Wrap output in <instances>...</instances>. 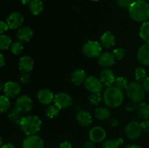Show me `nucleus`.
<instances>
[{
  "instance_id": "f257e3e1",
  "label": "nucleus",
  "mask_w": 149,
  "mask_h": 148,
  "mask_svg": "<svg viewBox=\"0 0 149 148\" xmlns=\"http://www.w3.org/2000/svg\"><path fill=\"white\" fill-rule=\"evenodd\" d=\"M131 18L136 22H146L149 19V4L145 1H135L129 8Z\"/></svg>"
},
{
  "instance_id": "f03ea898",
  "label": "nucleus",
  "mask_w": 149,
  "mask_h": 148,
  "mask_svg": "<svg viewBox=\"0 0 149 148\" xmlns=\"http://www.w3.org/2000/svg\"><path fill=\"white\" fill-rule=\"evenodd\" d=\"M103 102L109 107L115 108L122 104L124 101V94L122 90L116 86L108 87L103 93Z\"/></svg>"
},
{
  "instance_id": "7ed1b4c3",
  "label": "nucleus",
  "mask_w": 149,
  "mask_h": 148,
  "mask_svg": "<svg viewBox=\"0 0 149 148\" xmlns=\"http://www.w3.org/2000/svg\"><path fill=\"white\" fill-rule=\"evenodd\" d=\"M20 129L27 136L36 134L41 129L42 120L36 115L25 116L20 121Z\"/></svg>"
},
{
  "instance_id": "20e7f679",
  "label": "nucleus",
  "mask_w": 149,
  "mask_h": 148,
  "mask_svg": "<svg viewBox=\"0 0 149 148\" xmlns=\"http://www.w3.org/2000/svg\"><path fill=\"white\" fill-rule=\"evenodd\" d=\"M125 93L129 100L135 103L141 102L146 97L145 89L137 81L129 83L125 89Z\"/></svg>"
},
{
  "instance_id": "39448f33",
  "label": "nucleus",
  "mask_w": 149,
  "mask_h": 148,
  "mask_svg": "<svg viewBox=\"0 0 149 148\" xmlns=\"http://www.w3.org/2000/svg\"><path fill=\"white\" fill-rule=\"evenodd\" d=\"M82 51L87 57H99L101 55L102 46L101 44L96 41H88L83 45Z\"/></svg>"
},
{
  "instance_id": "423d86ee",
  "label": "nucleus",
  "mask_w": 149,
  "mask_h": 148,
  "mask_svg": "<svg viewBox=\"0 0 149 148\" xmlns=\"http://www.w3.org/2000/svg\"><path fill=\"white\" fill-rule=\"evenodd\" d=\"M141 124L136 120H132L126 125L125 128V133L128 139L131 140H136L140 138L142 133Z\"/></svg>"
},
{
  "instance_id": "0eeeda50",
  "label": "nucleus",
  "mask_w": 149,
  "mask_h": 148,
  "mask_svg": "<svg viewBox=\"0 0 149 148\" xmlns=\"http://www.w3.org/2000/svg\"><path fill=\"white\" fill-rule=\"evenodd\" d=\"M33 107V100L27 95H22L17 97L15 103V108L22 113H29L32 110Z\"/></svg>"
},
{
  "instance_id": "6e6552de",
  "label": "nucleus",
  "mask_w": 149,
  "mask_h": 148,
  "mask_svg": "<svg viewBox=\"0 0 149 148\" xmlns=\"http://www.w3.org/2000/svg\"><path fill=\"white\" fill-rule=\"evenodd\" d=\"M53 102L57 107L61 110L70 107L72 104L73 100L71 96L68 93L59 92L55 95Z\"/></svg>"
},
{
  "instance_id": "1a4fd4ad",
  "label": "nucleus",
  "mask_w": 149,
  "mask_h": 148,
  "mask_svg": "<svg viewBox=\"0 0 149 148\" xmlns=\"http://www.w3.org/2000/svg\"><path fill=\"white\" fill-rule=\"evenodd\" d=\"M84 85L86 89L91 93L101 92L103 90V85L100 78H97V77L93 75L87 77Z\"/></svg>"
},
{
  "instance_id": "9d476101",
  "label": "nucleus",
  "mask_w": 149,
  "mask_h": 148,
  "mask_svg": "<svg viewBox=\"0 0 149 148\" xmlns=\"http://www.w3.org/2000/svg\"><path fill=\"white\" fill-rule=\"evenodd\" d=\"M2 90L4 95L9 98H15L20 94L21 87L20 84L15 81H7L3 86Z\"/></svg>"
},
{
  "instance_id": "9b49d317",
  "label": "nucleus",
  "mask_w": 149,
  "mask_h": 148,
  "mask_svg": "<svg viewBox=\"0 0 149 148\" xmlns=\"http://www.w3.org/2000/svg\"><path fill=\"white\" fill-rule=\"evenodd\" d=\"M44 141L39 135L27 136L23 142V148H44Z\"/></svg>"
},
{
  "instance_id": "f8f14e48",
  "label": "nucleus",
  "mask_w": 149,
  "mask_h": 148,
  "mask_svg": "<svg viewBox=\"0 0 149 148\" xmlns=\"http://www.w3.org/2000/svg\"><path fill=\"white\" fill-rule=\"evenodd\" d=\"M106 137V132L103 128L100 126H95L89 131L90 140L94 143H98L105 140Z\"/></svg>"
},
{
  "instance_id": "ddd939ff",
  "label": "nucleus",
  "mask_w": 149,
  "mask_h": 148,
  "mask_svg": "<svg viewBox=\"0 0 149 148\" xmlns=\"http://www.w3.org/2000/svg\"><path fill=\"white\" fill-rule=\"evenodd\" d=\"M24 21V17L18 12H13L7 18L6 23L10 29H17L22 26Z\"/></svg>"
},
{
  "instance_id": "4468645a",
  "label": "nucleus",
  "mask_w": 149,
  "mask_h": 148,
  "mask_svg": "<svg viewBox=\"0 0 149 148\" xmlns=\"http://www.w3.org/2000/svg\"><path fill=\"white\" fill-rule=\"evenodd\" d=\"M99 77L103 85L106 87L111 86L112 84H114V81L116 80L114 73L111 69H109V68H104L100 72Z\"/></svg>"
},
{
  "instance_id": "2eb2a0df",
  "label": "nucleus",
  "mask_w": 149,
  "mask_h": 148,
  "mask_svg": "<svg viewBox=\"0 0 149 148\" xmlns=\"http://www.w3.org/2000/svg\"><path fill=\"white\" fill-rule=\"evenodd\" d=\"M37 100L43 104H49L54 101L55 95L48 89H41L36 94Z\"/></svg>"
},
{
  "instance_id": "dca6fc26",
  "label": "nucleus",
  "mask_w": 149,
  "mask_h": 148,
  "mask_svg": "<svg viewBox=\"0 0 149 148\" xmlns=\"http://www.w3.org/2000/svg\"><path fill=\"white\" fill-rule=\"evenodd\" d=\"M115 60L116 58L113 54L109 52H103L98 57L99 64L104 68H108L113 65L115 63Z\"/></svg>"
},
{
  "instance_id": "f3484780",
  "label": "nucleus",
  "mask_w": 149,
  "mask_h": 148,
  "mask_svg": "<svg viewBox=\"0 0 149 148\" xmlns=\"http://www.w3.org/2000/svg\"><path fill=\"white\" fill-rule=\"evenodd\" d=\"M137 57L141 64L149 66V44L146 43L139 48Z\"/></svg>"
},
{
  "instance_id": "a211bd4d",
  "label": "nucleus",
  "mask_w": 149,
  "mask_h": 148,
  "mask_svg": "<svg viewBox=\"0 0 149 148\" xmlns=\"http://www.w3.org/2000/svg\"><path fill=\"white\" fill-rule=\"evenodd\" d=\"M33 65H34V62L30 56L26 55V56L21 57L19 59L18 66L22 72L30 73L33 70Z\"/></svg>"
},
{
  "instance_id": "6ab92c4d",
  "label": "nucleus",
  "mask_w": 149,
  "mask_h": 148,
  "mask_svg": "<svg viewBox=\"0 0 149 148\" xmlns=\"http://www.w3.org/2000/svg\"><path fill=\"white\" fill-rule=\"evenodd\" d=\"M77 120L81 126L87 127L92 124L93 118L88 111L81 110L77 114Z\"/></svg>"
},
{
  "instance_id": "aec40b11",
  "label": "nucleus",
  "mask_w": 149,
  "mask_h": 148,
  "mask_svg": "<svg viewBox=\"0 0 149 148\" xmlns=\"http://www.w3.org/2000/svg\"><path fill=\"white\" fill-rule=\"evenodd\" d=\"M100 44L106 49H110L115 45L116 38L111 31H106L100 36Z\"/></svg>"
},
{
  "instance_id": "412c9836",
  "label": "nucleus",
  "mask_w": 149,
  "mask_h": 148,
  "mask_svg": "<svg viewBox=\"0 0 149 148\" xmlns=\"http://www.w3.org/2000/svg\"><path fill=\"white\" fill-rule=\"evenodd\" d=\"M33 31L30 27H21L17 30L16 36L18 41L22 42H28L32 39Z\"/></svg>"
},
{
  "instance_id": "4be33fe9",
  "label": "nucleus",
  "mask_w": 149,
  "mask_h": 148,
  "mask_svg": "<svg viewBox=\"0 0 149 148\" xmlns=\"http://www.w3.org/2000/svg\"><path fill=\"white\" fill-rule=\"evenodd\" d=\"M86 78H87V75H86V73L84 70L82 69H77L72 73L71 74V79L73 84L74 85L80 86L84 83Z\"/></svg>"
},
{
  "instance_id": "5701e85b",
  "label": "nucleus",
  "mask_w": 149,
  "mask_h": 148,
  "mask_svg": "<svg viewBox=\"0 0 149 148\" xmlns=\"http://www.w3.org/2000/svg\"><path fill=\"white\" fill-rule=\"evenodd\" d=\"M29 8L32 14L38 15L43 12V3L42 0H30L29 3Z\"/></svg>"
},
{
  "instance_id": "b1692460",
  "label": "nucleus",
  "mask_w": 149,
  "mask_h": 148,
  "mask_svg": "<svg viewBox=\"0 0 149 148\" xmlns=\"http://www.w3.org/2000/svg\"><path fill=\"white\" fill-rule=\"evenodd\" d=\"M94 115L97 120H105L111 118V112L106 107H99L95 108L94 112Z\"/></svg>"
},
{
  "instance_id": "393cba45",
  "label": "nucleus",
  "mask_w": 149,
  "mask_h": 148,
  "mask_svg": "<svg viewBox=\"0 0 149 148\" xmlns=\"http://www.w3.org/2000/svg\"><path fill=\"white\" fill-rule=\"evenodd\" d=\"M138 117L143 119H149V104L146 102H140L137 107Z\"/></svg>"
},
{
  "instance_id": "a878e982",
  "label": "nucleus",
  "mask_w": 149,
  "mask_h": 148,
  "mask_svg": "<svg viewBox=\"0 0 149 148\" xmlns=\"http://www.w3.org/2000/svg\"><path fill=\"white\" fill-rule=\"evenodd\" d=\"M8 118L13 123H16V124H20V121L23 119V116L22 115V113H20L19 110L16 108L12 109L8 114Z\"/></svg>"
},
{
  "instance_id": "bb28decb",
  "label": "nucleus",
  "mask_w": 149,
  "mask_h": 148,
  "mask_svg": "<svg viewBox=\"0 0 149 148\" xmlns=\"http://www.w3.org/2000/svg\"><path fill=\"white\" fill-rule=\"evenodd\" d=\"M139 35L144 41L149 44V21L143 23L140 28Z\"/></svg>"
},
{
  "instance_id": "cd10ccee",
  "label": "nucleus",
  "mask_w": 149,
  "mask_h": 148,
  "mask_svg": "<svg viewBox=\"0 0 149 148\" xmlns=\"http://www.w3.org/2000/svg\"><path fill=\"white\" fill-rule=\"evenodd\" d=\"M124 142L122 138H118L117 139H109L103 142L102 148H119Z\"/></svg>"
},
{
  "instance_id": "c85d7f7f",
  "label": "nucleus",
  "mask_w": 149,
  "mask_h": 148,
  "mask_svg": "<svg viewBox=\"0 0 149 148\" xmlns=\"http://www.w3.org/2000/svg\"><path fill=\"white\" fill-rule=\"evenodd\" d=\"M135 78L137 82L143 83L146 77V71L143 67H138L135 70Z\"/></svg>"
},
{
  "instance_id": "c756f323",
  "label": "nucleus",
  "mask_w": 149,
  "mask_h": 148,
  "mask_svg": "<svg viewBox=\"0 0 149 148\" xmlns=\"http://www.w3.org/2000/svg\"><path fill=\"white\" fill-rule=\"evenodd\" d=\"M12 39L9 36L1 34L0 36V48L1 50H6L9 49L12 45Z\"/></svg>"
},
{
  "instance_id": "7c9ffc66",
  "label": "nucleus",
  "mask_w": 149,
  "mask_h": 148,
  "mask_svg": "<svg viewBox=\"0 0 149 148\" xmlns=\"http://www.w3.org/2000/svg\"><path fill=\"white\" fill-rule=\"evenodd\" d=\"M10 98L6 95H1L0 97V110L1 113H4L10 109Z\"/></svg>"
},
{
  "instance_id": "2f4dec72",
  "label": "nucleus",
  "mask_w": 149,
  "mask_h": 148,
  "mask_svg": "<svg viewBox=\"0 0 149 148\" xmlns=\"http://www.w3.org/2000/svg\"><path fill=\"white\" fill-rule=\"evenodd\" d=\"M89 102L93 105H98L102 100H103V97L102 96L100 92H95L92 93L88 98Z\"/></svg>"
},
{
  "instance_id": "473e14b6",
  "label": "nucleus",
  "mask_w": 149,
  "mask_h": 148,
  "mask_svg": "<svg viewBox=\"0 0 149 148\" xmlns=\"http://www.w3.org/2000/svg\"><path fill=\"white\" fill-rule=\"evenodd\" d=\"M59 110L60 109L58 107H57L54 104V105H50L47 108L46 112V116L49 119H52L56 118L57 116L59 115Z\"/></svg>"
},
{
  "instance_id": "72a5a7b5",
  "label": "nucleus",
  "mask_w": 149,
  "mask_h": 148,
  "mask_svg": "<svg viewBox=\"0 0 149 148\" xmlns=\"http://www.w3.org/2000/svg\"><path fill=\"white\" fill-rule=\"evenodd\" d=\"M114 86H116V88H118L120 90L125 89L127 88L128 85V81L125 77L124 76H119L118 78H116L114 81V84H113Z\"/></svg>"
},
{
  "instance_id": "f704fd0d",
  "label": "nucleus",
  "mask_w": 149,
  "mask_h": 148,
  "mask_svg": "<svg viewBox=\"0 0 149 148\" xmlns=\"http://www.w3.org/2000/svg\"><path fill=\"white\" fill-rule=\"evenodd\" d=\"M23 49V45L22 44V41H16L12 44L10 46V51L12 53L15 55H20Z\"/></svg>"
},
{
  "instance_id": "c9c22d12",
  "label": "nucleus",
  "mask_w": 149,
  "mask_h": 148,
  "mask_svg": "<svg viewBox=\"0 0 149 148\" xmlns=\"http://www.w3.org/2000/svg\"><path fill=\"white\" fill-rule=\"evenodd\" d=\"M112 53L114 55L115 58L116 59H118V60H121V59H124L127 55L126 50L124 48H117V49H115Z\"/></svg>"
},
{
  "instance_id": "e433bc0d",
  "label": "nucleus",
  "mask_w": 149,
  "mask_h": 148,
  "mask_svg": "<svg viewBox=\"0 0 149 148\" xmlns=\"http://www.w3.org/2000/svg\"><path fill=\"white\" fill-rule=\"evenodd\" d=\"M116 4L119 7L123 9H129L134 2V0H116Z\"/></svg>"
},
{
  "instance_id": "4c0bfd02",
  "label": "nucleus",
  "mask_w": 149,
  "mask_h": 148,
  "mask_svg": "<svg viewBox=\"0 0 149 148\" xmlns=\"http://www.w3.org/2000/svg\"><path fill=\"white\" fill-rule=\"evenodd\" d=\"M19 80H20V83L23 84H28L30 82V75H29V73L22 72L19 75Z\"/></svg>"
},
{
  "instance_id": "58836bf2",
  "label": "nucleus",
  "mask_w": 149,
  "mask_h": 148,
  "mask_svg": "<svg viewBox=\"0 0 149 148\" xmlns=\"http://www.w3.org/2000/svg\"><path fill=\"white\" fill-rule=\"evenodd\" d=\"M141 124L143 131L146 133H149V119H145L143 121L141 122Z\"/></svg>"
},
{
  "instance_id": "ea45409f",
  "label": "nucleus",
  "mask_w": 149,
  "mask_h": 148,
  "mask_svg": "<svg viewBox=\"0 0 149 148\" xmlns=\"http://www.w3.org/2000/svg\"><path fill=\"white\" fill-rule=\"evenodd\" d=\"M137 107H138V104L134 102H130L128 103L126 106V110L129 112H132L134 110H137Z\"/></svg>"
},
{
  "instance_id": "a19ab883",
  "label": "nucleus",
  "mask_w": 149,
  "mask_h": 148,
  "mask_svg": "<svg viewBox=\"0 0 149 148\" xmlns=\"http://www.w3.org/2000/svg\"><path fill=\"white\" fill-rule=\"evenodd\" d=\"M8 28H9L7 23L4 21H1V23H0V30H1V34H4V32L7 31Z\"/></svg>"
},
{
  "instance_id": "79ce46f5",
  "label": "nucleus",
  "mask_w": 149,
  "mask_h": 148,
  "mask_svg": "<svg viewBox=\"0 0 149 148\" xmlns=\"http://www.w3.org/2000/svg\"><path fill=\"white\" fill-rule=\"evenodd\" d=\"M59 148H72V145L68 141H64L60 144Z\"/></svg>"
},
{
  "instance_id": "37998d69",
  "label": "nucleus",
  "mask_w": 149,
  "mask_h": 148,
  "mask_svg": "<svg viewBox=\"0 0 149 148\" xmlns=\"http://www.w3.org/2000/svg\"><path fill=\"white\" fill-rule=\"evenodd\" d=\"M143 86L145 89L146 91L149 93V76L147 77L145 79V81L143 82Z\"/></svg>"
},
{
  "instance_id": "c03bdc74",
  "label": "nucleus",
  "mask_w": 149,
  "mask_h": 148,
  "mask_svg": "<svg viewBox=\"0 0 149 148\" xmlns=\"http://www.w3.org/2000/svg\"><path fill=\"white\" fill-rule=\"evenodd\" d=\"M109 124L110 126H111L112 127H116L119 125V122H118V120L115 118H112L109 120Z\"/></svg>"
},
{
  "instance_id": "a18cd8bd",
  "label": "nucleus",
  "mask_w": 149,
  "mask_h": 148,
  "mask_svg": "<svg viewBox=\"0 0 149 148\" xmlns=\"http://www.w3.org/2000/svg\"><path fill=\"white\" fill-rule=\"evenodd\" d=\"M83 148H94V142L92 141H87L83 145Z\"/></svg>"
},
{
  "instance_id": "49530a36",
  "label": "nucleus",
  "mask_w": 149,
  "mask_h": 148,
  "mask_svg": "<svg viewBox=\"0 0 149 148\" xmlns=\"http://www.w3.org/2000/svg\"><path fill=\"white\" fill-rule=\"evenodd\" d=\"M5 65V59L3 54H0V66L3 67Z\"/></svg>"
},
{
  "instance_id": "de8ad7c7",
  "label": "nucleus",
  "mask_w": 149,
  "mask_h": 148,
  "mask_svg": "<svg viewBox=\"0 0 149 148\" xmlns=\"http://www.w3.org/2000/svg\"><path fill=\"white\" fill-rule=\"evenodd\" d=\"M1 148H16V147L13 144L7 143V144H4V145H3L2 146H1Z\"/></svg>"
},
{
  "instance_id": "09e8293b",
  "label": "nucleus",
  "mask_w": 149,
  "mask_h": 148,
  "mask_svg": "<svg viewBox=\"0 0 149 148\" xmlns=\"http://www.w3.org/2000/svg\"><path fill=\"white\" fill-rule=\"evenodd\" d=\"M125 148H142L141 146L138 145H135V144H132V145H127Z\"/></svg>"
},
{
  "instance_id": "8fccbe9b",
  "label": "nucleus",
  "mask_w": 149,
  "mask_h": 148,
  "mask_svg": "<svg viewBox=\"0 0 149 148\" xmlns=\"http://www.w3.org/2000/svg\"><path fill=\"white\" fill-rule=\"evenodd\" d=\"M22 3H23V4H29V1H30V0H21Z\"/></svg>"
},
{
  "instance_id": "3c124183",
  "label": "nucleus",
  "mask_w": 149,
  "mask_h": 148,
  "mask_svg": "<svg viewBox=\"0 0 149 148\" xmlns=\"http://www.w3.org/2000/svg\"><path fill=\"white\" fill-rule=\"evenodd\" d=\"M136 1H145V0H136Z\"/></svg>"
},
{
  "instance_id": "603ef678",
  "label": "nucleus",
  "mask_w": 149,
  "mask_h": 148,
  "mask_svg": "<svg viewBox=\"0 0 149 148\" xmlns=\"http://www.w3.org/2000/svg\"><path fill=\"white\" fill-rule=\"evenodd\" d=\"M93 1H98V0H93Z\"/></svg>"
}]
</instances>
